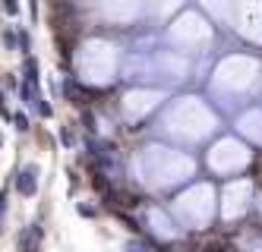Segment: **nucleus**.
Segmentation results:
<instances>
[{"instance_id":"nucleus-1","label":"nucleus","mask_w":262,"mask_h":252,"mask_svg":"<svg viewBox=\"0 0 262 252\" xmlns=\"http://www.w3.org/2000/svg\"><path fill=\"white\" fill-rule=\"evenodd\" d=\"M38 243H41V227L32 224L26 234L19 237V249H23V252H38Z\"/></svg>"},{"instance_id":"nucleus-2","label":"nucleus","mask_w":262,"mask_h":252,"mask_svg":"<svg viewBox=\"0 0 262 252\" xmlns=\"http://www.w3.org/2000/svg\"><path fill=\"white\" fill-rule=\"evenodd\" d=\"M35 173H38V167H32V164L19 173V192H26V196L35 192Z\"/></svg>"},{"instance_id":"nucleus-3","label":"nucleus","mask_w":262,"mask_h":252,"mask_svg":"<svg viewBox=\"0 0 262 252\" xmlns=\"http://www.w3.org/2000/svg\"><path fill=\"white\" fill-rule=\"evenodd\" d=\"M16 129H29V117H26V113H16Z\"/></svg>"},{"instance_id":"nucleus-4","label":"nucleus","mask_w":262,"mask_h":252,"mask_svg":"<svg viewBox=\"0 0 262 252\" xmlns=\"http://www.w3.org/2000/svg\"><path fill=\"white\" fill-rule=\"evenodd\" d=\"M4 10L7 13H16V10H19V4H16V0H4Z\"/></svg>"},{"instance_id":"nucleus-5","label":"nucleus","mask_w":262,"mask_h":252,"mask_svg":"<svg viewBox=\"0 0 262 252\" xmlns=\"http://www.w3.org/2000/svg\"><path fill=\"white\" fill-rule=\"evenodd\" d=\"M4 208H7V196L0 192V215H4Z\"/></svg>"}]
</instances>
